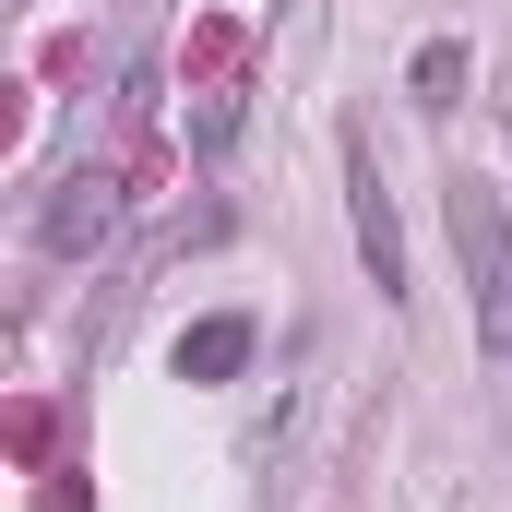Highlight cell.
<instances>
[{"label": "cell", "mask_w": 512, "mask_h": 512, "mask_svg": "<svg viewBox=\"0 0 512 512\" xmlns=\"http://www.w3.org/2000/svg\"><path fill=\"white\" fill-rule=\"evenodd\" d=\"M441 215H453V262H465V298H477V346L512 358V203L489 179H453Z\"/></svg>", "instance_id": "cell-1"}, {"label": "cell", "mask_w": 512, "mask_h": 512, "mask_svg": "<svg viewBox=\"0 0 512 512\" xmlns=\"http://www.w3.org/2000/svg\"><path fill=\"white\" fill-rule=\"evenodd\" d=\"M346 203H358V262H370V286L405 298V227H393L382 167H370V131H346Z\"/></svg>", "instance_id": "cell-2"}, {"label": "cell", "mask_w": 512, "mask_h": 512, "mask_svg": "<svg viewBox=\"0 0 512 512\" xmlns=\"http://www.w3.org/2000/svg\"><path fill=\"white\" fill-rule=\"evenodd\" d=\"M108 227H120V179H96V167H84V179H60V191H48V215H36V239H48V251H96Z\"/></svg>", "instance_id": "cell-3"}, {"label": "cell", "mask_w": 512, "mask_h": 512, "mask_svg": "<svg viewBox=\"0 0 512 512\" xmlns=\"http://www.w3.org/2000/svg\"><path fill=\"white\" fill-rule=\"evenodd\" d=\"M251 346H262L251 310H203V322L179 334V382H239V370H251Z\"/></svg>", "instance_id": "cell-4"}, {"label": "cell", "mask_w": 512, "mask_h": 512, "mask_svg": "<svg viewBox=\"0 0 512 512\" xmlns=\"http://www.w3.org/2000/svg\"><path fill=\"white\" fill-rule=\"evenodd\" d=\"M405 96H417L429 120H441V108H465V48H453V36H429V48H417V72H405Z\"/></svg>", "instance_id": "cell-5"}]
</instances>
